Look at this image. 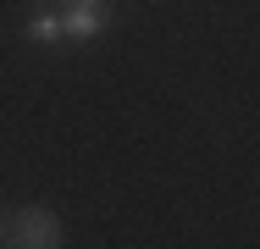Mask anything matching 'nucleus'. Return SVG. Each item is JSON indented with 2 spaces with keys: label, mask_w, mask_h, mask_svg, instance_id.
<instances>
[{
  "label": "nucleus",
  "mask_w": 260,
  "mask_h": 249,
  "mask_svg": "<svg viewBox=\"0 0 260 249\" xmlns=\"http://www.w3.org/2000/svg\"><path fill=\"white\" fill-rule=\"evenodd\" d=\"M0 249H61V216L45 205H22L0 222Z\"/></svg>",
  "instance_id": "1"
},
{
  "label": "nucleus",
  "mask_w": 260,
  "mask_h": 249,
  "mask_svg": "<svg viewBox=\"0 0 260 249\" xmlns=\"http://www.w3.org/2000/svg\"><path fill=\"white\" fill-rule=\"evenodd\" d=\"M105 22H111V6H105V0H72V6L61 11V39L94 45V39L105 34Z\"/></svg>",
  "instance_id": "2"
},
{
  "label": "nucleus",
  "mask_w": 260,
  "mask_h": 249,
  "mask_svg": "<svg viewBox=\"0 0 260 249\" xmlns=\"http://www.w3.org/2000/svg\"><path fill=\"white\" fill-rule=\"evenodd\" d=\"M28 39L55 45V39H61V17H55V11H34V17H28Z\"/></svg>",
  "instance_id": "3"
}]
</instances>
